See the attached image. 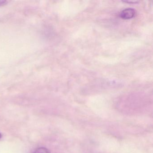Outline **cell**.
<instances>
[{
	"label": "cell",
	"instance_id": "4",
	"mask_svg": "<svg viewBox=\"0 0 153 153\" xmlns=\"http://www.w3.org/2000/svg\"><path fill=\"white\" fill-rule=\"evenodd\" d=\"M1 137H2V135L1 133H0V139L1 138Z\"/></svg>",
	"mask_w": 153,
	"mask_h": 153
},
{
	"label": "cell",
	"instance_id": "3",
	"mask_svg": "<svg viewBox=\"0 0 153 153\" xmlns=\"http://www.w3.org/2000/svg\"><path fill=\"white\" fill-rule=\"evenodd\" d=\"M7 1L5 0H0V6H2L7 4Z\"/></svg>",
	"mask_w": 153,
	"mask_h": 153
},
{
	"label": "cell",
	"instance_id": "2",
	"mask_svg": "<svg viewBox=\"0 0 153 153\" xmlns=\"http://www.w3.org/2000/svg\"><path fill=\"white\" fill-rule=\"evenodd\" d=\"M33 153H50V151L46 148L40 147L36 149Z\"/></svg>",
	"mask_w": 153,
	"mask_h": 153
},
{
	"label": "cell",
	"instance_id": "1",
	"mask_svg": "<svg viewBox=\"0 0 153 153\" xmlns=\"http://www.w3.org/2000/svg\"><path fill=\"white\" fill-rule=\"evenodd\" d=\"M136 11L133 8H126L123 10L120 14V17L123 19H131L135 16Z\"/></svg>",
	"mask_w": 153,
	"mask_h": 153
}]
</instances>
